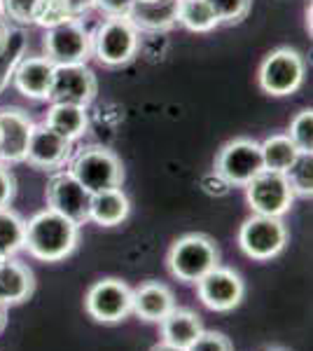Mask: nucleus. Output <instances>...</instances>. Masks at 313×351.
<instances>
[{"label":"nucleus","instance_id":"1","mask_svg":"<svg viewBox=\"0 0 313 351\" xmlns=\"http://www.w3.org/2000/svg\"><path fill=\"white\" fill-rule=\"evenodd\" d=\"M79 228L52 208L38 211L26 223L24 248L42 263H59L77 248Z\"/></svg>","mask_w":313,"mask_h":351},{"label":"nucleus","instance_id":"2","mask_svg":"<svg viewBox=\"0 0 313 351\" xmlns=\"http://www.w3.org/2000/svg\"><path fill=\"white\" fill-rule=\"evenodd\" d=\"M166 267L180 284H197L208 271L220 267V248L213 237L190 232L175 239L168 248Z\"/></svg>","mask_w":313,"mask_h":351},{"label":"nucleus","instance_id":"3","mask_svg":"<svg viewBox=\"0 0 313 351\" xmlns=\"http://www.w3.org/2000/svg\"><path fill=\"white\" fill-rule=\"evenodd\" d=\"M140 33L127 16H105L92 31V56L105 68H122L138 54Z\"/></svg>","mask_w":313,"mask_h":351},{"label":"nucleus","instance_id":"4","mask_svg":"<svg viewBox=\"0 0 313 351\" xmlns=\"http://www.w3.org/2000/svg\"><path fill=\"white\" fill-rule=\"evenodd\" d=\"M68 171L79 180L82 188L89 192H103L112 188H122L124 183V164L105 145H84L68 162Z\"/></svg>","mask_w":313,"mask_h":351},{"label":"nucleus","instance_id":"5","mask_svg":"<svg viewBox=\"0 0 313 351\" xmlns=\"http://www.w3.org/2000/svg\"><path fill=\"white\" fill-rule=\"evenodd\" d=\"M306 64L295 47H276L262 59L258 68V84L264 94L283 99L304 84Z\"/></svg>","mask_w":313,"mask_h":351},{"label":"nucleus","instance_id":"6","mask_svg":"<svg viewBox=\"0 0 313 351\" xmlns=\"http://www.w3.org/2000/svg\"><path fill=\"white\" fill-rule=\"evenodd\" d=\"M213 171L225 185L246 188L255 176L264 171L260 143L253 138H246V136L227 141L215 155Z\"/></svg>","mask_w":313,"mask_h":351},{"label":"nucleus","instance_id":"7","mask_svg":"<svg viewBox=\"0 0 313 351\" xmlns=\"http://www.w3.org/2000/svg\"><path fill=\"white\" fill-rule=\"evenodd\" d=\"M42 49L54 66L87 64L92 59V31L82 24V19H68L64 24L45 28Z\"/></svg>","mask_w":313,"mask_h":351},{"label":"nucleus","instance_id":"8","mask_svg":"<svg viewBox=\"0 0 313 351\" xmlns=\"http://www.w3.org/2000/svg\"><path fill=\"white\" fill-rule=\"evenodd\" d=\"M47 208H52L59 216L68 218L77 228L89 223V206H92V192L79 185V180L68 169L54 171L45 188Z\"/></svg>","mask_w":313,"mask_h":351},{"label":"nucleus","instance_id":"9","mask_svg":"<svg viewBox=\"0 0 313 351\" xmlns=\"http://www.w3.org/2000/svg\"><path fill=\"white\" fill-rule=\"evenodd\" d=\"M288 243V228L283 218L274 216H250L238 230V246L253 260H271L286 248Z\"/></svg>","mask_w":313,"mask_h":351},{"label":"nucleus","instance_id":"10","mask_svg":"<svg viewBox=\"0 0 313 351\" xmlns=\"http://www.w3.org/2000/svg\"><path fill=\"white\" fill-rule=\"evenodd\" d=\"M246 199L255 213L260 216L283 218L292 208L295 195L290 190L286 173L278 171H260L246 185Z\"/></svg>","mask_w":313,"mask_h":351},{"label":"nucleus","instance_id":"11","mask_svg":"<svg viewBox=\"0 0 313 351\" xmlns=\"http://www.w3.org/2000/svg\"><path fill=\"white\" fill-rule=\"evenodd\" d=\"M96 94H99V80L87 64H68L54 68V80L47 101L89 108Z\"/></svg>","mask_w":313,"mask_h":351},{"label":"nucleus","instance_id":"12","mask_svg":"<svg viewBox=\"0 0 313 351\" xmlns=\"http://www.w3.org/2000/svg\"><path fill=\"white\" fill-rule=\"evenodd\" d=\"M134 295L122 279H101L87 291L84 309L99 324H119L131 314Z\"/></svg>","mask_w":313,"mask_h":351},{"label":"nucleus","instance_id":"13","mask_svg":"<svg viewBox=\"0 0 313 351\" xmlns=\"http://www.w3.org/2000/svg\"><path fill=\"white\" fill-rule=\"evenodd\" d=\"M73 157V141L64 138L61 134H56L54 129H49L45 122L33 124L31 138H28L26 148V160L33 169L40 171H61Z\"/></svg>","mask_w":313,"mask_h":351},{"label":"nucleus","instance_id":"14","mask_svg":"<svg viewBox=\"0 0 313 351\" xmlns=\"http://www.w3.org/2000/svg\"><path fill=\"white\" fill-rule=\"evenodd\" d=\"M197 295L213 311H231L246 295L243 279L229 267H215L201 281H197Z\"/></svg>","mask_w":313,"mask_h":351},{"label":"nucleus","instance_id":"15","mask_svg":"<svg viewBox=\"0 0 313 351\" xmlns=\"http://www.w3.org/2000/svg\"><path fill=\"white\" fill-rule=\"evenodd\" d=\"M33 132V120L26 110L5 106L0 108V162L19 164L26 160L28 138Z\"/></svg>","mask_w":313,"mask_h":351},{"label":"nucleus","instance_id":"16","mask_svg":"<svg viewBox=\"0 0 313 351\" xmlns=\"http://www.w3.org/2000/svg\"><path fill=\"white\" fill-rule=\"evenodd\" d=\"M54 64L47 56H28L19 61L12 73V84L21 96L31 101H47L54 80Z\"/></svg>","mask_w":313,"mask_h":351},{"label":"nucleus","instance_id":"17","mask_svg":"<svg viewBox=\"0 0 313 351\" xmlns=\"http://www.w3.org/2000/svg\"><path fill=\"white\" fill-rule=\"evenodd\" d=\"M180 0H136L127 19L138 33H166L178 24Z\"/></svg>","mask_w":313,"mask_h":351},{"label":"nucleus","instance_id":"18","mask_svg":"<svg viewBox=\"0 0 313 351\" xmlns=\"http://www.w3.org/2000/svg\"><path fill=\"white\" fill-rule=\"evenodd\" d=\"M131 295H134L131 311L147 324H159L175 307L173 291L159 281H143L136 291H131Z\"/></svg>","mask_w":313,"mask_h":351},{"label":"nucleus","instance_id":"19","mask_svg":"<svg viewBox=\"0 0 313 351\" xmlns=\"http://www.w3.org/2000/svg\"><path fill=\"white\" fill-rule=\"evenodd\" d=\"M36 293V274L28 265L14 258H5L0 265V302L21 304Z\"/></svg>","mask_w":313,"mask_h":351},{"label":"nucleus","instance_id":"20","mask_svg":"<svg viewBox=\"0 0 313 351\" xmlns=\"http://www.w3.org/2000/svg\"><path fill=\"white\" fill-rule=\"evenodd\" d=\"M201 316L192 309L173 307L159 321V332H162V342L173 344V347L187 349L195 339L201 335Z\"/></svg>","mask_w":313,"mask_h":351},{"label":"nucleus","instance_id":"21","mask_svg":"<svg viewBox=\"0 0 313 351\" xmlns=\"http://www.w3.org/2000/svg\"><path fill=\"white\" fill-rule=\"evenodd\" d=\"M129 211H131V204L122 188L94 192L92 206H89V220L101 225V228H115V225L127 220Z\"/></svg>","mask_w":313,"mask_h":351},{"label":"nucleus","instance_id":"22","mask_svg":"<svg viewBox=\"0 0 313 351\" xmlns=\"http://www.w3.org/2000/svg\"><path fill=\"white\" fill-rule=\"evenodd\" d=\"M45 124L75 143L77 138H82L89 132V115L87 108H79V106L52 104L47 110V117H45Z\"/></svg>","mask_w":313,"mask_h":351},{"label":"nucleus","instance_id":"23","mask_svg":"<svg viewBox=\"0 0 313 351\" xmlns=\"http://www.w3.org/2000/svg\"><path fill=\"white\" fill-rule=\"evenodd\" d=\"M260 150L266 171H278V173H286L301 155L297 145L290 141L288 134H274L269 138H264L260 143Z\"/></svg>","mask_w":313,"mask_h":351},{"label":"nucleus","instance_id":"24","mask_svg":"<svg viewBox=\"0 0 313 351\" xmlns=\"http://www.w3.org/2000/svg\"><path fill=\"white\" fill-rule=\"evenodd\" d=\"M26 220L12 208H0V253L5 258H12L24 248Z\"/></svg>","mask_w":313,"mask_h":351},{"label":"nucleus","instance_id":"25","mask_svg":"<svg viewBox=\"0 0 313 351\" xmlns=\"http://www.w3.org/2000/svg\"><path fill=\"white\" fill-rule=\"evenodd\" d=\"M178 24L192 33H210L218 28V19L206 0H180Z\"/></svg>","mask_w":313,"mask_h":351},{"label":"nucleus","instance_id":"26","mask_svg":"<svg viewBox=\"0 0 313 351\" xmlns=\"http://www.w3.org/2000/svg\"><path fill=\"white\" fill-rule=\"evenodd\" d=\"M286 178H288L290 190H292L295 197L311 199V195H313V157L301 152L297 157V162L286 171Z\"/></svg>","mask_w":313,"mask_h":351},{"label":"nucleus","instance_id":"27","mask_svg":"<svg viewBox=\"0 0 313 351\" xmlns=\"http://www.w3.org/2000/svg\"><path fill=\"white\" fill-rule=\"evenodd\" d=\"M213 10L218 26H236L250 14L253 0H206Z\"/></svg>","mask_w":313,"mask_h":351},{"label":"nucleus","instance_id":"28","mask_svg":"<svg viewBox=\"0 0 313 351\" xmlns=\"http://www.w3.org/2000/svg\"><path fill=\"white\" fill-rule=\"evenodd\" d=\"M288 136L299 152L311 155L313 152V110L311 108H301L297 115L292 117L288 129Z\"/></svg>","mask_w":313,"mask_h":351},{"label":"nucleus","instance_id":"29","mask_svg":"<svg viewBox=\"0 0 313 351\" xmlns=\"http://www.w3.org/2000/svg\"><path fill=\"white\" fill-rule=\"evenodd\" d=\"M68 19H73V16L68 14V10L64 8L61 0H40L36 14H33V24L42 28H52L56 24H64Z\"/></svg>","mask_w":313,"mask_h":351},{"label":"nucleus","instance_id":"30","mask_svg":"<svg viewBox=\"0 0 313 351\" xmlns=\"http://www.w3.org/2000/svg\"><path fill=\"white\" fill-rule=\"evenodd\" d=\"M40 0H0L3 5V14L10 16L16 24H33V14H36Z\"/></svg>","mask_w":313,"mask_h":351},{"label":"nucleus","instance_id":"31","mask_svg":"<svg viewBox=\"0 0 313 351\" xmlns=\"http://www.w3.org/2000/svg\"><path fill=\"white\" fill-rule=\"evenodd\" d=\"M187 351H234V344L227 335L215 330H201L195 342L187 347Z\"/></svg>","mask_w":313,"mask_h":351},{"label":"nucleus","instance_id":"32","mask_svg":"<svg viewBox=\"0 0 313 351\" xmlns=\"http://www.w3.org/2000/svg\"><path fill=\"white\" fill-rule=\"evenodd\" d=\"M16 197V178L8 164L0 162V208H8Z\"/></svg>","mask_w":313,"mask_h":351},{"label":"nucleus","instance_id":"33","mask_svg":"<svg viewBox=\"0 0 313 351\" xmlns=\"http://www.w3.org/2000/svg\"><path fill=\"white\" fill-rule=\"evenodd\" d=\"M136 0H94V8L101 10L105 16H127Z\"/></svg>","mask_w":313,"mask_h":351},{"label":"nucleus","instance_id":"34","mask_svg":"<svg viewBox=\"0 0 313 351\" xmlns=\"http://www.w3.org/2000/svg\"><path fill=\"white\" fill-rule=\"evenodd\" d=\"M73 19H82L89 10H94V0H61Z\"/></svg>","mask_w":313,"mask_h":351},{"label":"nucleus","instance_id":"35","mask_svg":"<svg viewBox=\"0 0 313 351\" xmlns=\"http://www.w3.org/2000/svg\"><path fill=\"white\" fill-rule=\"evenodd\" d=\"M8 40H10V28L3 19H0V56H3L5 49H8Z\"/></svg>","mask_w":313,"mask_h":351},{"label":"nucleus","instance_id":"36","mask_svg":"<svg viewBox=\"0 0 313 351\" xmlns=\"http://www.w3.org/2000/svg\"><path fill=\"white\" fill-rule=\"evenodd\" d=\"M150 351H187V349H180V347H173V344H166V342H159L155 344Z\"/></svg>","mask_w":313,"mask_h":351},{"label":"nucleus","instance_id":"37","mask_svg":"<svg viewBox=\"0 0 313 351\" xmlns=\"http://www.w3.org/2000/svg\"><path fill=\"white\" fill-rule=\"evenodd\" d=\"M5 326H8V307H0V332L5 330Z\"/></svg>","mask_w":313,"mask_h":351},{"label":"nucleus","instance_id":"38","mask_svg":"<svg viewBox=\"0 0 313 351\" xmlns=\"http://www.w3.org/2000/svg\"><path fill=\"white\" fill-rule=\"evenodd\" d=\"M3 260H5V256H3V253H0V265H3Z\"/></svg>","mask_w":313,"mask_h":351},{"label":"nucleus","instance_id":"39","mask_svg":"<svg viewBox=\"0 0 313 351\" xmlns=\"http://www.w3.org/2000/svg\"><path fill=\"white\" fill-rule=\"evenodd\" d=\"M0 16H3V5H0Z\"/></svg>","mask_w":313,"mask_h":351},{"label":"nucleus","instance_id":"40","mask_svg":"<svg viewBox=\"0 0 313 351\" xmlns=\"http://www.w3.org/2000/svg\"><path fill=\"white\" fill-rule=\"evenodd\" d=\"M269 351H283V349H269Z\"/></svg>","mask_w":313,"mask_h":351},{"label":"nucleus","instance_id":"41","mask_svg":"<svg viewBox=\"0 0 313 351\" xmlns=\"http://www.w3.org/2000/svg\"><path fill=\"white\" fill-rule=\"evenodd\" d=\"M0 307H3V302H0ZM5 307H8V304H5Z\"/></svg>","mask_w":313,"mask_h":351}]
</instances>
